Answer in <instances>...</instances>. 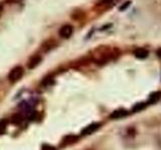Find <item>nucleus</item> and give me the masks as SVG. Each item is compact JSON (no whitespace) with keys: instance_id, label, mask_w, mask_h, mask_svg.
<instances>
[{"instance_id":"nucleus-17","label":"nucleus","mask_w":161,"mask_h":150,"mask_svg":"<svg viewBox=\"0 0 161 150\" xmlns=\"http://www.w3.org/2000/svg\"><path fill=\"white\" fill-rule=\"evenodd\" d=\"M114 0H102V2L103 3H111V2H113Z\"/></svg>"},{"instance_id":"nucleus-1","label":"nucleus","mask_w":161,"mask_h":150,"mask_svg":"<svg viewBox=\"0 0 161 150\" xmlns=\"http://www.w3.org/2000/svg\"><path fill=\"white\" fill-rule=\"evenodd\" d=\"M119 55H120L119 49L111 48L109 46H106V45H102V46H99L98 48H96L94 50L92 54V58L96 63L105 64L109 60L117 58Z\"/></svg>"},{"instance_id":"nucleus-5","label":"nucleus","mask_w":161,"mask_h":150,"mask_svg":"<svg viewBox=\"0 0 161 150\" xmlns=\"http://www.w3.org/2000/svg\"><path fill=\"white\" fill-rule=\"evenodd\" d=\"M57 41L54 39H47V41H44L43 44L42 45V51L47 53L48 51H50L52 49H53L55 46H57Z\"/></svg>"},{"instance_id":"nucleus-2","label":"nucleus","mask_w":161,"mask_h":150,"mask_svg":"<svg viewBox=\"0 0 161 150\" xmlns=\"http://www.w3.org/2000/svg\"><path fill=\"white\" fill-rule=\"evenodd\" d=\"M23 73H24V70L21 66L14 67L10 70V72L8 74V80L12 83L17 82L18 80H20L21 77L23 76Z\"/></svg>"},{"instance_id":"nucleus-16","label":"nucleus","mask_w":161,"mask_h":150,"mask_svg":"<svg viewBox=\"0 0 161 150\" xmlns=\"http://www.w3.org/2000/svg\"><path fill=\"white\" fill-rule=\"evenodd\" d=\"M19 1H22V0H6V3H16Z\"/></svg>"},{"instance_id":"nucleus-3","label":"nucleus","mask_w":161,"mask_h":150,"mask_svg":"<svg viewBox=\"0 0 161 150\" xmlns=\"http://www.w3.org/2000/svg\"><path fill=\"white\" fill-rule=\"evenodd\" d=\"M74 33V27L70 24H65L64 26H62L58 30V35L59 37H62L64 39H68L73 35Z\"/></svg>"},{"instance_id":"nucleus-14","label":"nucleus","mask_w":161,"mask_h":150,"mask_svg":"<svg viewBox=\"0 0 161 150\" xmlns=\"http://www.w3.org/2000/svg\"><path fill=\"white\" fill-rule=\"evenodd\" d=\"M130 1H127V2H126V3H124L123 5H122V7H120V10H121V11H123V10H125L126 8H128V6H129V5H130Z\"/></svg>"},{"instance_id":"nucleus-8","label":"nucleus","mask_w":161,"mask_h":150,"mask_svg":"<svg viewBox=\"0 0 161 150\" xmlns=\"http://www.w3.org/2000/svg\"><path fill=\"white\" fill-rule=\"evenodd\" d=\"M129 112L126 109H118V110H115V111L110 115V117L112 119H120V118L127 116Z\"/></svg>"},{"instance_id":"nucleus-11","label":"nucleus","mask_w":161,"mask_h":150,"mask_svg":"<svg viewBox=\"0 0 161 150\" xmlns=\"http://www.w3.org/2000/svg\"><path fill=\"white\" fill-rule=\"evenodd\" d=\"M147 105H148V102H139L136 105H134L133 108H132V111L133 112H140L147 107Z\"/></svg>"},{"instance_id":"nucleus-12","label":"nucleus","mask_w":161,"mask_h":150,"mask_svg":"<svg viewBox=\"0 0 161 150\" xmlns=\"http://www.w3.org/2000/svg\"><path fill=\"white\" fill-rule=\"evenodd\" d=\"M85 17V12H83L82 10H75V12L72 13V18L74 20H82Z\"/></svg>"},{"instance_id":"nucleus-7","label":"nucleus","mask_w":161,"mask_h":150,"mask_svg":"<svg viewBox=\"0 0 161 150\" xmlns=\"http://www.w3.org/2000/svg\"><path fill=\"white\" fill-rule=\"evenodd\" d=\"M79 140V137L77 136V135H68V136H65L63 141H62V146L64 147V146H68V145L69 144H73L75 142H77Z\"/></svg>"},{"instance_id":"nucleus-6","label":"nucleus","mask_w":161,"mask_h":150,"mask_svg":"<svg viewBox=\"0 0 161 150\" xmlns=\"http://www.w3.org/2000/svg\"><path fill=\"white\" fill-rule=\"evenodd\" d=\"M100 126H101V123H92V124H90V125L86 126L83 129L82 135H90V134H92L95 131H97V130L100 128Z\"/></svg>"},{"instance_id":"nucleus-18","label":"nucleus","mask_w":161,"mask_h":150,"mask_svg":"<svg viewBox=\"0 0 161 150\" xmlns=\"http://www.w3.org/2000/svg\"><path fill=\"white\" fill-rule=\"evenodd\" d=\"M157 56H158L159 58H161V48H159V49L157 50Z\"/></svg>"},{"instance_id":"nucleus-4","label":"nucleus","mask_w":161,"mask_h":150,"mask_svg":"<svg viewBox=\"0 0 161 150\" xmlns=\"http://www.w3.org/2000/svg\"><path fill=\"white\" fill-rule=\"evenodd\" d=\"M42 57L40 54H34L33 56H31L28 60V63H27V67L28 69H34L37 65L42 62Z\"/></svg>"},{"instance_id":"nucleus-13","label":"nucleus","mask_w":161,"mask_h":150,"mask_svg":"<svg viewBox=\"0 0 161 150\" xmlns=\"http://www.w3.org/2000/svg\"><path fill=\"white\" fill-rule=\"evenodd\" d=\"M5 129H6V121L5 120H0V134H2Z\"/></svg>"},{"instance_id":"nucleus-19","label":"nucleus","mask_w":161,"mask_h":150,"mask_svg":"<svg viewBox=\"0 0 161 150\" xmlns=\"http://www.w3.org/2000/svg\"><path fill=\"white\" fill-rule=\"evenodd\" d=\"M2 12H3V6H2L1 4H0V16H1Z\"/></svg>"},{"instance_id":"nucleus-15","label":"nucleus","mask_w":161,"mask_h":150,"mask_svg":"<svg viewBox=\"0 0 161 150\" xmlns=\"http://www.w3.org/2000/svg\"><path fill=\"white\" fill-rule=\"evenodd\" d=\"M42 150H57L53 146H50V145H44V146L42 147Z\"/></svg>"},{"instance_id":"nucleus-9","label":"nucleus","mask_w":161,"mask_h":150,"mask_svg":"<svg viewBox=\"0 0 161 150\" xmlns=\"http://www.w3.org/2000/svg\"><path fill=\"white\" fill-rule=\"evenodd\" d=\"M134 55H135V57L138 59H145L148 57L149 52H148V50L145 48H137L134 51Z\"/></svg>"},{"instance_id":"nucleus-10","label":"nucleus","mask_w":161,"mask_h":150,"mask_svg":"<svg viewBox=\"0 0 161 150\" xmlns=\"http://www.w3.org/2000/svg\"><path fill=\"white\" fill-rule=\"evenodd\" d=\"M161 98V92L157 91V92H153V93H151L150 94V96H149V99H148V104H151V103H155V102H157L158 100Z\"/></svg>"}]
</instances>
